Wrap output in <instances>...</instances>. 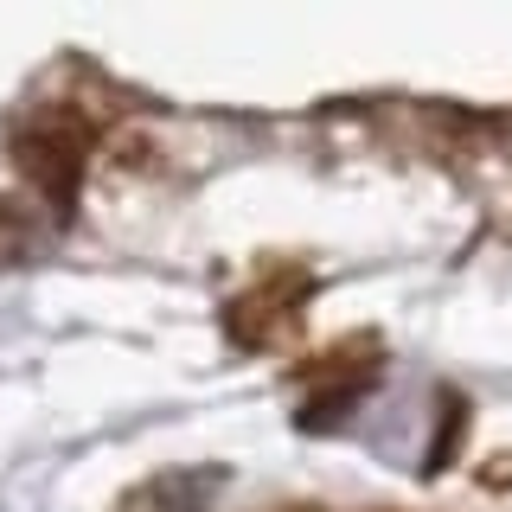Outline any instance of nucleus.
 I'll return each instance as SVG.
<instances>
[{
  "label": "nucleus",
  "mask_w": 512,
  "mask_h": 512,
  "mask_svg": "<svg viewBox=\"0 0 512 512\" xmlns=\"http://www.w3.org/2000/svg\"><path fill=\"white\" fill-rule=\"evenodd\" d=\"M13 154H20V173L45 192V205H52L58 218H71L77 186H84V167H90V128H84V116H71V109H39V116L20 122Z\"/></svg>",
  "instance_id": "f257e3e1"
},
{
  "label": "nucleus",
  "mask_w": 512,
  "mask_h": 512,
  "mask_svg": "<svg viewBox=\"0 0 512 512\" xmlns=\"http://www.w3.org/2000/svg\"><path fill=\"white\" fill-rule=\"evenodd\" d=\"M231 468L224 461H199V468H167V474H148L122 493L109 512H205L224 493Z\"/></svg>",
  "instance_id": "f03ea898"
},
{
  "label": "nucleus",
  "mask_w": 512,
  "mask_h": 512,
  "mask_svg": "<svg viewBox=\"0 0 512 512\" xmlns=\"http://www.w3.org/2000/svg\"><path fill=\"white\" fill-rule=\"evenodd\" d=\"M39 250H45V231L26 218V205L0 199V269H7V263H32Z\"/></svg>",
  "instance_id": "7ed1b4c3"
}]
</instances>
